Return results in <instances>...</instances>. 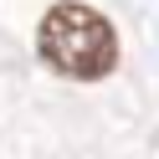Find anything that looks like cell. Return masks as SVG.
<instances>
[{"label": "cell", "instance_id": "1", "mask_svg": "<svg viewBox=\"0 0 159 159\" xmlns=\"http://www.w3.org/2000/svg\"><path fill=\"white\" fill-rule=\"evenodd\" d=\"M36 52L52 72L72 77V82H103L118 67V31L103 11L82 0H62L36 26Z\"/></svg>", "mask_w": 159, "mask_h": 159}]
</instances>
